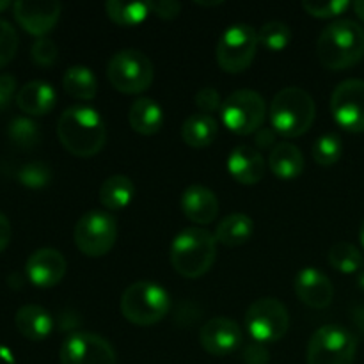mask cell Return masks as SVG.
Segmentation results:
<instances>
[{"label":"cell","instance_id":"6da1fadb","mask_svg":"<svg viewBox=\"0 0 364 364\" xmlns=\"http://www.w3.org/2000/svg\"><path fill=\"white\" fill-rule=\"evenodd\" d=\"M57 135L68 153L78 159H91L105 146L107 127L98 110L73 105L60 114Z\"/></svg>","mask_w":364,"mask_h":364},{"label":"cell","instance_id":"7a4b0ae2","mask_svg":"<svg viewBox=\"0 0 364 364\" xmlns=\"http://www.w3.org/2000/svg\"><path fill=\"white\" fill-rule=\"evenodd\" d=\"M316 55L326 70L341 71L352 68L364 55V28L354 20L333 21L320 34Z\"/></svg>","mask_w":364,"mask_h":364},{"label":"cell","instance_id":"3957f363","mask_svg":"<svg viewBox=\"0 0 364 364\" xmlns=\"http://www.w3.org/2000/svg\"><path fill=\"white\" fill-rule=\"evenodd\" d=\"M217 238L205 228H187L171 244L173 269L187 279L205 276L215 263Z\"/></svg>","mask_w":364,"mask_h":364},{"label":"cell","instance_id":"277c9868","mask_svg":"<svg viewBox=\"0 0 364 364\" xmlns=\"http://www.w3.org/2000/svg\"><path fill=\"white\" fill-rule=\"evenodd\" d=\"M315 114L316 107L309 92L301 87H287L270 102V127L287 139L301 137L311 128Z\"/></svg>","mask_w":364,"mask_h":364},{"label":"cell","instance_id":"5b68a950","mask_svg":"<svg viewBox=\"0 0 364 364\" xmlns=\"http://www.w3.org/2000/svg\"><path fill=\"white\" fill-rule=\"evenodd\" d=\"M121 313L130 323L149 327L162 322L171 309V295L151 281H137L123 291Z\"/></svg>","mask_w":364,"mask_h":364},{"label":"cell","instance_id":"8992f818","mask_svg":"<svg viewBox=\"0 0 364 364\" xmlns=\"http://www.w3.org/2000/svg\"><path fill=\"white\" fill-rule=\"evenodd\" d=\"M107 78L123 95H141L148 91L155 78V68L141 50H121L107 64Z\"/></svg>","mask_w":364,"mask_h":364},{"label":"cell","instance_id":"52a82bcc","mask_svg":"<svg viewBox=\"0 0 364 364\" xmlns=\"http://www.w3.org/2000/svg\"><path fill=\"white\" fill-rule=\"evenodd\" d=\"M358 338L343 326H323L311 336L306 352L308 364H354Z\"/></svg>","mask_w":364,"mask_h":364},{"label":"cell","instance_id":"ba28073f","mask_svg":"<svg viewBox=\"0 0 364 364\" xmlns=\"http://www.w3.org/2000/svg\"><path fill=\"white\" fill-rule=\"evenodd\" d=\"M220 117L226 128L237 135H252L263 127L267 117V103L259 92L240 89L223 102Z\"/></svg>","mask_w":364,"mask_h":364},{"label":"cell","instance_id":"9c48e42d","mask_svg":"<svg viewBox=\"0 0 364 364\" xmlns=\"http://www.w3.org/2000/svg\"><path fill=\"white\" fill-rule=\"evenodd\" d=\"M73 238L82 255L87 258H102L116 245V219L103 210H91L78 219Z\"/></svg>","mask_w":364,"mask_h":364},{"label":"cell","instance_id":"30bf717a","mask_svg":"<svg viewBox=\"0 0 364 364\" xmlns=\"http://www.w3.org/2000/svg\"><path fill=\"white\" fill-rule=\"evenodd\" d=\"M258 31L247 23L231 25L217 43V63L226 73H242L252 64L258 50Z\"/></svg>","mask_w":364,"mask_h":364},{"label":"cell","instance_id":"8fae6325","mask_svg":"<svg viewBox=\"0 0 364 364\" xmlns=\"http://www.w3.org/2000/svg\"><path fill=\"white\" fill-rule=\"evenodd\" d=\"M245 327L258 343H276L290 327V315L287 306L274 297L258 299L245 313Z\"/></svg>","mask_w":364,"mask_h":364},{"label":"cell","instance_id":"7c38bea8","mask_svg":"<svg viewBox=\"0 0 364 364\" xmlns=\"http://www.w3.org/2000/svg\"><path fill=\"white\" fill-rule=\"evenodd\" d=\"M331 114L343 130L364 132V80L348 78L338 84L331 96Z\"/></svg>","mask_w":364,"mask_h":364},{"label":"cell","instance_id":"4fadbf2b","mask_svg":"<svg viewBox=\"0 0 364 364\" xmlns=\"http://www.w3.org/2000/svg\"><path fill=\"white\" fill-rule=\"evenodd\" d=\"M60 364H116V352L105 338L92 333H75L59 352Z\"/></svg>","mask_w":364,"mask_h":364},{"label":"cell","instance_id":"5bb4252c","mask_svg":"<svg viewBox=\"0 0 364 364\" xmlns=\"http://www.w3.org/2000/svg\"><path fill=\"white\" fill-rule=\"evenodd\" d=\"M60 6L55 0H18L13 4L14 20L27 34L45 38L57 25Z\"/></svg>","mask_w":364,"mask_h":364},{"label":"cell","instance_id":"9a60e30c","mask_svg":"<svg viewBox=\"0 0 364 364\" xmlns=\"http://www.w3.org/2000/svg\"><path fill=\"white\" fill-rule=\"evenodd\" d=\"M199 343L215 358H226L242 347V329L235 320L215 316L199 331Z\"/></svg>","mask_w":364,"mask_h":364},{"label":"cell","instance_id":"2e32d148","mask_svg":"<svg viewBox=\"0 0 364 364\" xmlns=\"http://www.w3.org/2000/svg\"><path fill=\"white\" fill-rule=\"evenodd\" d=\"M68 270L66 258L55 249H38L28 256L25 274L28 281L38 288H53L64 279Z\"/></svg>","mask_w":364,"mask_h":364},{"label":"cell","instance_id":"e0dca14e","mask_svg":"<svg viewBox=\"0 0 364 364\" xmlns=\"http://www.w3.org/2000/svg\"><path fill=\"white\" fill-rule=\"evenodd\" d=\"M294 290L301 302L313 309H326L334 299V287L329 277L315 267L299 270L294 281Z\"/></svg>","mask_w":364,"mask_h":364},{"label":"cell","instance_id":"ac0fdd59","mask_svg":"<svg viewBox=\"0 0 364 364\" xmlns=\"http://www.w3.org/2000/svg\"><path fill=\"white\" fill-rule=\"evenodd\" d=\"M228 171L231 178L240 185L259 183L267 173V162L262 153L247 144L237 146L228 156Z\"/></svg>","mask_w":364,"mask_h":364},{"label":"cell","instance_id":"d6986e66","mask_svg":"<svg viewBox=\"0 0 364 364\" xmlns=\"http://www.w3.org/2000/svg\"><path fill=\"white\" fill-rule=\"evenodd\" d=\"M181 212L191 223L198 226H208L219 213L215 192L205 185H188L181 194Z\"/></svg>","mask_w":364,"mask_h":364},{"label":"cell","instance_id":"ffe728a7","mask_svg":"<svg viewBox=\"0 0 364 364\" xmlns=\"http://www.w3.org/2000/svg\"><path fill=\"white\" fill-rule=\"evenodd\" d=\"M57 103V92L52 84L43 80H32L21 85L16 95V105L23 114L32 117H41L52 112Z\"/></svg>","mask_w":364,"mask_h":364},{"label":"cell","instance_id":"44dd1931","mask_svg":"<svg viewBox=\"0 0 364 364\" xmlns=\"http://www.w3.org/2000/svg\"><path fill=\"white\" fill-rule=\"evenodd\" d=\"M18 333L28 341H43L52 334L53 316L38 304L21 306L14 316Z\"/></svg>","mask_w":364,"mask_h":364},{"label":"cell","instance_id":"7402d4cb","mask_svg":"<svg viewBox=\"0 0 364 364\" xmlns=\"http://www.w3.org/2000/svg\"><path fill=\"white\" fill-rule=\"evenodd\" d=\"M128 123H130L132 130L139 135H155L162 130L164 127V110L155 100L142 98L135 100L128 112Z\"/></svg>","mask_w":364,"mask_h":364},{"label":"cell","instance_id":"603a6c76","mask_svg":"<svg viewBox=\"0 0 364 364\" xmlns=\"http://www.w3.org/2000/svg\"><path fill=\"white\" fill-rule=\"evenodd\" d=\"M304 155L291 142H277L269 156V167L274 176L281 180H295L304 171Z\"/></svg>","mask_w":364,"mask_h":364},{"label":"cell","instance_id":"cb8c5ba5","mask_svg":"<svg viewBox=\"0 0 364 364\" xmlns=\"http://www.w3.org/2000/svg\"><path fill=\"white\" fill-rule=\"evenodd\" d=\"M217 132H219V124L215 117L203 112L192 114L181 124V139L185 144L196 149L208 148L215 141Z\"/></svg>","mask_w":364,"mask_h":364},{"label":"cell","instance_id":"d4e9b609","mask_svg":"<svg viewBox=\"0 0 364 364\" xmlns=\"http://www.w3.org/2000/svg\"><path fill=\"white\" fill-rule=\"evenodd\" d=\"M100 203L105 206L110 212H119V210L127 208L135 198V185L124 174H114V176L107 178L102 183L98 192Z\"/></svg>","mask_w":364,"mask_h":364},{"label":"cell","instance_id":"484cf974","mask_svg":"<svg viewBox=\"0 0 364 364\" xmlns=\"http://www.w3.org/2000/svg\"><path fill=\"white\" fill-rule=\"evenodd\" d=\"M255 233V223L245 213H231L226 219L220 220L215 230L217 244H223L226 247H240L247 244Z\"/></svg>","mask_w":364,"mask_h":364},{"label":"cell","instance_id":"4316f807","mask_svg":"<svg viewBox=\"0 0 364 364\" xmlns=\"http://www.w3.org/2000/svg\"><path fill=\"white\" fill-rule=\"evenodd\" d=\"M63 87L75 100H95L98 95V80L92 70L85 66L68 68L63 77Z\"/></svg>","mask_w":364,"mask_h":364},{"label":"cell","instance_id":"83f0119b","mask_svg":"<svg viewBox=\"0 0 364 364\" xmlns=\"http://www.w3.org/2000/svg\"><path fill=\"white\" fill-rule=\"evenodd\" d=\"M107 16L119 27H135L142 23L151 14L148 2H121V0H109L105 4Z\"/></svg>","mask_w":364,"mask_h":364},{"label":"cell","instance_id":"f1b7e54d","mask_svg":"<svg viewBox=\"0 0 364 364\" xmlns=\"http://www.w3.org/2000/svg\"><path fill=\"white\" fill-rule=\"evenodd\" d=\"M329 263L341 274H355L363 269V252L350 242H336L329 249Z\"/></svg>","mask_w":364,"mask_h":364},{"label":"cell","instance_id":"f546056e","mask_svg":"<svg viewBox=\"0 0 364 364\" xmlns=\"http://www.w3.org/2000/svg\"><path fill=\"white\" fill-rule=\"evenodd\" d=\"M7 137L16 148L32 149L41 142V130L31 117H14L7 127Z\"/></svg>","mask_w":364,"mask_h":364},{"label":"cell","instance_id":"4dcf8cb0","mask_svg":"<svg viewBox=\"0 0 364 364\" xmlns=\"http://www.w3.org/2000/svg\"><path fill=\"white\" fill-rule=\"evenodd\" d=\"M341 153H343V144L336 134L320 135L311 148L313 160L322 167H331L340 162Z\"/></svg>","mask_w":364,"mask_h":364},{"label":"cell","instance_id":"1f68e13d","mask_svg":"<svg viewBox=\"0 0 364 364\" xmlns=\"http://www.w3.org/2000/svg\"><path fill=\"white\" fill-rule=\"evenodd\" d=\"M259 45L272 52H281L291 41V31L283 21H269L258 31Z\"/></svg>","mask_w":364,"mask_h":364},{"label":"cell","instance_id":"d6a6232c","mask_svg":"<svg viewBox=\"0 0 364 364\" xmlns=\"http://www.w3.org/2000/svg\"><path fill=\"white\" fill-rule=\"evenodd\" d=\"M16 178L25 188L41 191L48 187L52 181V169L45 162H28L18 169Z\"/></svg>","mask_w":364,"mask_h":364},{"label":"cell","instance_id":"836d02e7","mask_svg":"<svg viewBox=\"0 0 364 364\" xmlns=\"http://www.w3.org/2000/svg\"><path fill=\"white\" fill-rule=\"evenodd\" d=\"M18 45H20V39H18L14 27L9 21L0 18V70L6 68L14 59L18 52Z\"/></svg>","mask_w":364,"mask_h":364},{"label":"cell","instance_id":"e575fe53","mask_svg":"<svg viewBox=\"0 0 364 364\" xmlns=\"http://www.w3.org/2000/svg\"><path fill=\"white\" fill-rule=\"evenodd\" d=\"M352 4L347 0H329V2H320V0H304L302 7L309 16L315 18H333L338 14H343Z\"/></svg>","mask_w":364,"mask_h":364},{"label":"cell","instance_id":"d590c367","mask_svg":"<svg viewBox=\"0 0 364 364\" xmlns=\"http://www.w3.org/2000/svg\"><path fill=\"white\" fill-rule=\"evenodd\" d=\"M57 53H59L57 45L48 38H39L38 41H34V45H32L31 48L32 60H34L38 66L43 68H48L52 66V64H55Z\"/></svg>","mask_w":364,"mask_h":364},{"label":"cell","instance_id":"8d00e7d4","mask_svg":"<svg viewBox=\"0 0 364 364\" xmlns=\"http://www.w3.org/2000/svg\"><path fill=\"white\" fill-rule=\"evenodd\" d=\"M196 105H198L199 112L213 116L217 110L223 109V98L215 87L206 85V87L199 89L198 95H196Z\"/></svg>","mask_w":364,"mask_h":364},{"label":"cell","instance_id":"74e56055","mask_svg":"<svg viewBox=\"0 0 364 364\" xmlns=\"http://www.w3.org/2000/svg\"><path fill=\"white\" fill-rule=\"evenodd\" d=\"M242 361L245 364H269L270 354L265 348V345L258 343V341H252V343L245 345L242 348Z\"/></svg>","mask_w":364,"mask_h":364},{"label":"cell","instance_id":"f35d334b","mask_svg":"<svg viewBox=\"0 0 364 364\" xmlns=\"http://www.w3.org/2000/svg\"><path fill=\"white\" fill-rule=\"evenodd\" d=\"M16 78L9 73L0 75V112L9 109L11 102L16 100Z\"/></svg>","mask_w":364,"mask_h":364},{"label":"cell","instance_id":"ab89813d","mask_svg":"<svg viewBox=\"0 0 364 364\" xmlns=\"http://www.w3.org/2000/svg\"><path fill=\"white\" fill-rule=\"evenodd\" d=\"M148 4L149 11L162 20H174L181 11V4L176 0H155V2Z\"/></svg>","mask_w":364,"mask_h":364},{"label":"cell","instance_id":"60d3db41","mask_svg":"<svg viewBox=\"0 0 364 364\" xmlns=\"http://www.w3.org/2000/svg\"><path fill=\"white\" fill-rule=\"evenodd\" d=\"M11 235H13V231H11L9 219L0 212V252H4L7 249V245L11 242Z\"/></svg>","mask_w":364,"mask_h":364},{"label":"cell","instance_id":"b9f144b4","mask_svg":"<svg viewBox=\"0 0 364 364\" xmlns=\"http://www.w3.org/2000/svg\"><path fill=\"white\" fill-rule=\"evenodd\" d=\"M255 139L256 146H259V148H269V146H274V142H276V132L270 130V128L262 127L255 134Z\"/></svg>","mask_w":364,"mask_h":364},{"label":"cell","instance_id":"7bdbcfd3","mask_svg":"<svg viewBox=\"0 0 364 364\" xmlns=\"http://www.w3.org/2000/svg\"><path fill=\"white\" fill-rule=\"evenodd\" d=\"M0 364H16L14 363L13 352L7 347H4V345H0Z\"/></svg>","mask_w":364,"mask_h":364},{"label":"cell","instance_id":"ee69618b","mask_svg":"<svg viewBox=\"0 0 364 364\" xmlns=\"http://www.w3.org/2000/svg\"><path fill=\"white\" fill-rule=\"evenodd\" d=\"M352 7H354V13L358 14V18L364 21V0H358V2L352 4Z\"/></svg>","mask_w":364,"mask_h":364},{"label":"cell","instance_id":"f6af8a7d","mask_svg":"<svg viewBox=\"0 0 364 364\" xmlns=\"http://www.w3.org/2000/svg\"><path fill=\"white\" fill-rule=\"evenodd\" d=\"M196 4H198V6H205V7H213V6H220V4H223V0H217V2H203V0H196Z\"/></svg>","mask_w":364,"mask_h":364},{"label":"cell","instance_id":"bcb514c9","mask_svg":"<svg viewBox=\"0 0 364 364\" xmlns=\"http://www.w3.org/2000/svg\"><path fill=\"white\" fill-rule=\"evenodd\" d=\"M7 7H11V2H7V0H0V13H2V11H6Z\"/></svg>","mask_w":364,"mask_h":364},{"label":"cell","instance_id":"7dc6e473","mask_svg":"<svg viewBox=\"0 0 364 364\" xmlns=\"http://www.w3.org/2000/svg\"><path fill=\"white\" fill-rule=\"evenodd\" d=\"M359 238H361V244H363V247H364V219H363V223H361V230H359Z\"/></svg>","mask_w":364,"mask_h":364},{"label":"cell","instance_id":"c3c4849f","mask_svg":"<svg viewBox=\"0 0 364 364\" xmlns=\"http://www.w3.org/2000/svg\"><path fill=\"white\" fill-rule=\"evenodd\" d=\"M358 283H359V287H361L363 290H364V272L359 274V277H358Z\"/></svg>","mask_w":364,"mask_h":364}]
</instances>
